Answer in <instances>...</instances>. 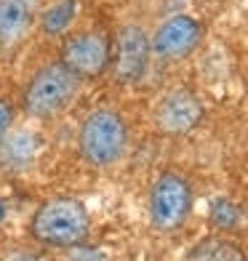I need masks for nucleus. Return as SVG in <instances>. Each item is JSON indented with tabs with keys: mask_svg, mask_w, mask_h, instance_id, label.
<instances>
[{
	"mask_svg": "<svg viewBox=\"0 0 248 261\" xmlns=\"http://www.w3.org/2000/svg\"><path fill=\"white\" fill-rule=\"evenodd\" d=\"M184 261H248V256L230 237L214 234V237H203L197 245H192Z\"/></svg>",
	"mask_w": 248,
	"mask_h": 261,
	"instance_id": "f8f14e48",
	"label": "nucleus"
},
{
	"mask_svg": "<svg viewBox=\"0 0 248 261\" xmlns=\"http://www.w3.org/2000/svg\"><path fill=\"white\" fill-rule=\"evenodd\" d=\"M206 117V104L190 86H173L160 93V99L152 107V125L160 136L182 139L190 136L192 130Z\"/></svg>",
	"mask_w": 248,
	"mask_h": 261,
	"instance_id": "6e6552de",
	"label": "nucleus"
},
{
	"mask_svg": "<svg viewBox=\"0 0 248 261\" xmlns=\"http://www.w3.org/2000/svg\"><path fill=\"white\" fill-rule=\"evenodd\" d=\"M62 261H110V256L96 245H88V243H80L75 248H67L62 251Z\"/></svg>",
	"mask_w": 248,
	"mask_h": 261,
	"instance_id": "dca6fc26",
	"label": "nucleus"
},
{
	"mask_svg": "<svg viewBox=\"0 0 248 261\" xmlns=\"http://www.w3.org/2000/svg\"><path fill=\"white\" fill-rule=\"evenodd\" d=\"M56 59L72 69L83 83H93L110 75L112 64V32L104 27H75L59 40Z\"/></svg>",
	"mask_w": 248,
	"mask_h": 261,
	"instance_id": "423d86ee",
	"label": "nucleus"
},
{
	"mask_svg": "<svg viewBox=\"0 0 248 261\" xmlns=\"http://www.w3.org/2000/svg\"><path fill=\"white\" fill-rule=\"evenodd\" d=\"M152 64L150 30L139 19H126L112 32V64L110 77L120 88H136L147 80Z\"/></svg>",
	"mask_w": 248,
	"mask_h": 261,
	"instance_id": "39448f33",
	"label": "nucleus"
},
{
	"mask_svg": "<svg viewBox=\"0 0 248 261\" xmlns=\"http://www.w3.org/2000/svg\"><path fill=\"white\" fill-rule=\"evenodd\" d=\"M40 147H43V139L38 136V130H32L30 125H16L0 144V171L6 176L27 173L38 163Z\"/></svg>",
	"mask_w": 248,
	"mask_h": 261,
	"instance_id": "9d476101",
	"label": "nucleus"
},
{
	"mask_svg": "<svg viewBox=\"0 0 248 261\" xmlns=\"http://www.w3.org/2000/svg\"><path fill=\"white\" fill-rule=\"evenodd\" d=\"M80 160L93 171H107L131 149V123L112 104H99L80 117L75 130Z\"/></svg>",
	"mask_w": 248,
	"mask_h": 261,
	"instance_id": "f03ea898",
	"label": "nucleus"
},
{
	"mask_svg": "<svg viewBox=\"0 0 248 261\" xmlns=\"http://www.w3.org/2000/svg\"><path fill=\"white\" fill-rule=\"evenodd\" d=\"M30 237L45 251H67L88 240L91 216L88 208L75 195H51L32 211Z\"/></svg>",
	"mask_w": 248,
	"mask_h": 261,
	"instance_id": "7ed1b4c3",
	"label": "nucleus"
},
{
	"mask_svg": "<svg viewBox=\"0 0 248 261\" xmlns=\"http://www.w3.org/2000/svg\"><path fill=\"white\" fill-rule=\"evenodd\" d=\"M83 83L62 59H48L32 69L19 93V112L35 123H54L72 107Z\"/></svg>",
	"mask_w": 248,
	"mask_h": 261,
	"instance_id": "f257e3e1",
	"label": "nucleus"
},
{
	"mask_svg": "<svg viewBox=\"0 0 248 261\" xmlns=\"http://www.w3.org/2000/svg\"><path fill=\"white\" fill-rule=\"evenodd\" d=\"M0 219H3V203H0Z\"/></svg>",
	"mask_w": 248,
	"mask_h": 261,
	"instance_id": "f3484780",
	"label": "nucleus"
},
{
	"mask_svg": "<svg viewBox=\"0 0 248 261\" xmlns=\"http://www.w3.org/2000/svg\"><path fill=\"white\" fill-rule=\"evenodd\" d=\"M195 189L192 181L176 168H163L150 184L147 192V216L152 229L163 234L179 232L192 216Z\"/></svg>",
	"mask_w": 248,
	"mask_h": 261,
	"instance_id": "20e7f679",
	"label": "nucleus"
},
{
	"mask_svg": "<svg viewBox=\"0 0 248 261\" xmlns=\"http://www.w3.org/2000/svg\"><path fill=\"white\" fill-rule=\"evenodd\" d=\"M16 120H19V104L8 93H0V144L16 128Z\"/></svg>",
	"mask_w": 248,
	"mask_h": 261,
	"instance_id": "2eb2a0df",
	"label": "nucleus"
},
{
	"mask_svg": "<svg viewBox=\"0 0 248 261\" xmlns=\"http://www.w3.org/2000/svg\"><path fill=\"white\" fill-rule=\"evenodd\" d=\"M38 14V0H0V54H14L24 45Z\"/></svg>",
	"mask_w": 248,
	"mask_h": 261,
	"instance_id": "1a4fd4ad",
	"label": "nucleus"
},
{
	"mask_svg": "<svg viewBox=\"0 0 248 261\" xmlns=\"http://www.w3.org/2000/svg\"><path fill=\"white\" fill-rule=\"evenodd\" d=\"M80 16V0H54L43 6L38 14V30L45 40H62L67 32H72Z\"/></svg>",
	"mask_w": 248,
	"mask_h": 261,
	"instance_id": "9b49d317",
	"label": "nucleus"
},
{
	"mask_svg": "<svg viewBox=\"0 0 248 261\" xmlns=\"http://www.w3.org/2000/svg\"><path fill=\"white\" fill-rule=\"evenodd\" d=\"M206 27L190 14H171L150 32L152 59L158 64H182L203 45Z\"/></svg>",
	"mask_w": 248,
	"mask_h": 261,
	"instance_id": "0eeeda50",
	"label": "nucleus"
},
{
	"mask_svg": "<svg viewBox=\"0 0 248 261\" xmlns=\"http://www.w3.org/2000/svg\"><path fill=\"white\" fill-rule=\"evenodd\" d=\"M0 261H56L40 245H6L0 248Z\"/></svg>",
	"mask_w": 248,
	"mask_h": 261,
	"instance_id": "4468645a",
	"label": "nucleus"
},
{
	"mask_svg": "<svg viewBox=\"0 0 248 261\" xmlns=\"http://www.w3.org/2000/svg\"><path fill=\"white\" fill-rule=\"evenodd\" d=\"M240 219H243V213L230 197H216L214 203H211V208H208V221H211V227H214L216 232L238 229Z\"/></svg>",
	"mask_w": 248,
	"mask_h": 261,
	"instance_id": "ddd939ff",
	"label": "nucleus"
}]
</instances>
